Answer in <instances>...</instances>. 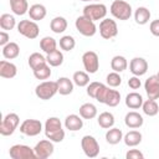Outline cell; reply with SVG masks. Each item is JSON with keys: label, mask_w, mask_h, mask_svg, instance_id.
I'll return each mask as SVG.
<instances>
[{"label": "cell", "mask_w": 159, "mask_h": 159, "mask_svg": "<svg viewBox=\"0 0 159 159\" xmlns=\"http://www.w3.org/2000/svg\"><path fill=\"white\" fill-rule=\"evenodd\" d=\"M45 135L53 143H60L65 138V130L62 129L61 120L57 117H50L45 122Z\"/></svg>", "instance_id": "obj_1"}, {"label": "cell", "mask_w": 159, "mask_h": 159, "mask_svg": "<svg viewBox=\"0 0 159 159\" xmlns=\"http://www.w3.org/2000/svg\"><path fill=\"white\" fill-rule=\"evenodd\" d=\"M94 99H97L99 103L107 104L109 107H116L120 102V93L117 89L109 88V86L102 84L101 88L98 89Z\"/></svg>", "instance_id": "obj_2"}, {"label": "cell", "mask_w": 159, "mask_h": 159, "mask_svg": "<svg viewBox=\"0 0 159 159\" xmlns=\"http://www.w3.org/2000/svg\"><path fill=\"white\" fill-rule=\"evenodd\" d=\"M111 14L113 17L118 20H128L132 16V6L124 0H114L109 7Z\"/></svg>", "instance_id": "obj_3"}, {"label": "cell", "mask_w": 159, "mask_h": 159, "mask_svg": "<svg viewBox=\"0 0 159 159\" xmlns=\"http://www.w3.org/2000/svg\"><path fill=\"white\" fill-rule=\"evenodd\" d=\"M57 92H58L57 81H43L39 83L35 88V94L40 99H43V101L52 98Z\"/></svg>", "instance_id": "obj_4"}, {"label": "cell", "mask_w": 159, "mask_h": 159, "mask_svg": "<svg viewBox=\"0 0 159 159\" xmlns=\"http://www.w3.org/2000/svg\"><path fill=\"white\" fill-rule=\"evenodd\" d=\"M75 26H76L77 31H78L81 35L86 36V37H91V36H93V35L97 32V26H96L94 21L89 20V19L86 17L84 15L78 16V17L76 19Z\"/></svg>", "instance_id": "obj_5"}, {"label": "cell", "mask_w": 159, "mask_h": 159, "mask_svg": "<svg viewBox=\"0 0 159 159\" xmlns=\"http://www.w3.org/2000/svg\"><path fill=\"white\" fill-rule=\"evenodd\" d=\"M17 31L20 35L25 36L26 39L34 40L39 36L40 29H39V25L36 24V21H34V20H21L17 24Z\"/></svg>", "instance_id": "obj_6"}, {"label": "cell", "mask_w": 159, "mask_h": 159, "mask_svg": "<svg viewBox=\"0 0 159 159\" xmlns=\"http://www.w3.org/2000/svg\"><path fill=\"white\" fill-rule=\"evenodd\" d=\"M9 155L12 159H37L35 150L25 144L12 145L9 150Z\"/></svg>", "instance_id": "obj_7"}, {"label": "cell", "mask_w": 159, "mask_h": 159, "mask_svg": "<svg viewBox=\"0 0 159 159\" xmlns=\"http://www.w3.org/2000/svg\"><path fill=\"white\" fill-rule=\"evenodd\" d=\"M83 15L92 21L103 20L107 15V6L104 4H89L83 7Z\"/></svg>", "instance_id": "obj_8"}, {"label": "cell", "mask_w": 159, "mask_h": 159, "mask_svg": "<svg viewBox=\"0 0 159 159\" xmlns=\"http://www.w3.org/2000/svg\"><path fill=\"white\" fill-rule=\"evenodd\" d=\"M19 123H20V118H19V116L16 113H7L4 117V119L1 120V124H0V134L1 135H5V137L11 135L15 132V129L17 128Z\"/></svg>", "instance_id": "obj_9"}, {"label": "cell", "mask_w": 159, "mask_h": 159, "mask_svg": "<svg viewBox=\"0 0 159 159\" xmlns=\"http://www.w3.org/2000/svg\"><path fill=\"white\" fill-rule=\"evenodd\" d=\"M81 147L86 157L88 158H96L99 154V144L97 139L92 135H84L81 139Z\"/></svg>", "instance_id": "obj_10"}, {"label": "cell", "mask_w": 159, "mask_h": 159, "mask_svg": "<svg viewBox=\"0 0 159 159\" xmlns=\"http://www.w3.org/2000/svg\"><path fill=\"white\" fill-rule=\"evenodd\" d=\"M118 34V26L117 22L112 19H103L99 22V35L104 40H111L116 37Z\"/></svg>", "instance_id": "obj_11"}, {"label": "cell", "mask_w": 159, "mask_h": 159, "mask_svg": "<svg viewBox=\"0 0 159 159\" xmlns=\"http://www.w3.org/2000/svg\"><path fill=\"white\" fill-rule=\"evenodd\" d=\"M42 130V123L39 119H25L20 124V132L27 137H36Z\"/></svg>", "instance_id": "obj_12"}, {"label": "cell", "mask_w": 159, "mask_h": 159, "mask_svg": "<svg viewBox=\"0 0 159 159\" xmlns=\"http://www.w3.org/2000/svg\"><path fill=\"white\" fill-rule=\"evenodd\" d=\"M82 63L87 73H96L99 68V58L94 51H86L82 55Z\"/></svg>", "instance_id": "obj_13"}, {"label": "cell", "mask_w": 159, "mask_h": 159, "mask_svg": "<svg viewBox=\"0 0 159 159\" xmlns=\"http://www.w3.org/2000/svg\"><path fill=\"white\" fill-rule=\"evenodd\" d=\"M34 150H35V153H36L37 159H47V158H50V157L53 154V150H55L53 142L50 140V139L40 140V142L35 145Z\"/></svg>", "instance_id": "obj_14"}, {"label": "cell", "mask_w": 159, "mask_h": 159, "mask_svg": "<svg viewBox=\"0 0 159 159\" xmlns=\"http://www.w3.org/2000/svg\"><path fill=\"white\" fill-rule=\"evenodd\" d=\"M144 89L149 99H159V78L157 75L145 80Z\"/></svg>", "instance_id": "obj_15"}, {"label": "cell", "mask_w": 159, "mask_h": 159, "mask_svg": "<svg viewBox=\"0 0 159 159\" xmlns=\"http://www.w3.org/2000/svg\"><path fill=\"white\" fill-rule=\"evenodd\" d=\"M129 71L134 75V76H143L147 73L148 71V62L147 60H144L143 57H134L130 60L129 62Z\"/></svg>", "instance_id": "obj_16"}, {"label": "cell", "mask_w": 159, "mask_h": 159, "mask_svg": "<svg viewBox=\"0 0 159 159\" xmlns=\"http://www.w3.org/2000/svg\"><path fill=\"white\" fill-rule=\"evenodd\" d=\"M143 117L135 112V111H132V112H128L124 117V123L128 128H132V129H135V128H140L143 125Z\"/></svg>", "instance_id": "obj_17"}, {"label": "cell", "mask_w": 159, "mask_h": 159, "mask_svg": "<svg viewBox=\"0 0 159 159\" xmlns=\"http://www.w3.org/2000/svg\"><path fill=\"white\" fill-rule=\"evenodd\" d=\"M65 127H66V129H68L71 132H77L80 129H82V127H83L82 117L77 116V114L67 116L66 119H65Z\"/></svg>", "instance_id": "obj_18"}, {"label": "cell", "mask_w": 159, "mask_h": 159, "mask_svg": "<svg viewBox=\"0 0 159 159\" xmlns=\"http://www.w3.org/2000/svg\"><path fill=\"white\" fill-rule=\"evenodd\" d=\"M17 73V68L12 62H9L6 60L0 61V76L2 78H12Z\"/></svg>", "instance_id": "obj_19"}, {"label": "cell", "mask_w": 159, "mask_h": 159, "mask_svg": "<svg viewBox=\"0 0 159 159\" xmlns=\"http://www.w3.org/2000/svg\"><path fill=\"white\" fill-rule=\"evenodd\" d=\"M46 14H47V10L42 4H34L29 7L30 19L34 21H40V20L45 19Z\"/></svg>", "instance_id": "obj_20"}, {"label": "cell", "mask_w": 159, "mask_h": 159, "mask_svg": "<svg viewBox=\"0 0 159 159\" xmlns=\"http://www.w3.org/2000/svg\"><path fill=\"white\" fill-rule=\"evenodd\" d=\"M143 97L142 94L137 93V92H132V93H128L127 97H125V106L130 109H138L143 106Z\"/></svg>", "instance_id": "obj_21"}, {"label": "cell", "mask_w": 159, "mask_h": 159, "mask_svg": "<svg viewBox=\"0 0 159 159\" xmlns=\"http://www.w3.org/2000/svg\"><path fill=\"white\" fill-rule=\"evenodd\" d=\"M20 55V47L16 42H9L2 46V56L6 60H14Z\"/></svg>", "instance_id": "obj_22"}, {"label": "cell", "mask_w": 159, "mask_h": 159, "mask_svg": "<svg viewBox=\"0 0 159 159\" xmlns=\"http://www.w3.org/2000/svg\"><path fill=\"white\" fill-rule=\"evenodd\" d=\"M57 86H58V93L62 96L71 94L73 91V81L70 80L68 77H60L57 80Z\"/></svg>", "instance_id": "obj_23"}, {"label": "cell", "mask_w": 159, "mask_h": 159, "mask_svg": "<svg viewBox=\"0 0 159 159\" xmlns=\"http://www.w3.org/2000/svg\"><path fill=\"white\" fill-rule=\"evenodd\" d=\"M10 7L15 15H25L29 12V4L27 0H10Z\"/></svg>", "instance_id": "obj_24"}, {"label": "cell", "mask_w": 159, "mask_h": 159, "mask_svg": "<svg viewBox=\"0 0 159 159\" xmlns=\"http://www.w3.org/2000/svg\"><path fill=\"white\" fill-rule=\"evenodd\" d=\"M150 11L149 9L144 7V6H139L135 11H134V20L138 25H145L149 20H150Z\"/></svg>", "instance_id": "obj_25"}, {"label": "cell", "mask_w": 159, "mask_h": 159, "mask_svg": "<svg viewBox=\"0 0 159 159\" xmlns=\"http://www.w3.org/2000/svg\"><path fill=\"white\" fill-rule=\"evenodd\" d=\"M27 62H29V66L31 67V70L34 71V70H37V68L45 66L47 63V60L40 52H34V53H31L29 56V61Z\"/></svg>", "instance_id": "obj_26"}, {"label": "cell", "mask_w": 159, "mask_h": 159, "mask_svg": "<svg viewBox=\"0 0 159 159\" xmlns=\"http://www.w3.org/2000/svg\"><path fill=\"white\" fill-rule=\"evenodd\" d=\"M127 67H128V61H127V58H125L124 56L117 55V56H114V57L111 60V68H112L114 72L120 73V72L125 71Z\"/></svg>", "instance_id": "obj_27"}, {"label": "cell", "mask_w": 159, "mask_h": 159, "mask_svg": "<svg viewBox=\"0 0 159 159\" xmlns=\"http://www.w3.org/2000/svg\"><path fill=\"white\" fill-rule=\"evenodd\" d=\"M80 116L83 119H93L97 116V107L93 103H83L80 107Z\"/></svg>", "instance_id": "obj_28"}, {"label": "cell", "mask_w": 159, "mask_h": 159, "mask_svg": "<svg viewBox=\"0 0 159 159\" xmlns=\"http://www.w3.org/2000/svg\"><path fill=\"white\" fill-rule=\"evenodd\" d=\"M50 29L55 34H62L67 29V20L62 16H56L50 22Z\"/></svg>", "instance_id": "obj_29"}, {"label": "cell", "mask_w": 159, "mask_h": 159, "mask_svg": "<svg viewBox=\"0 0 159 159\" xmlns=\"http://www.w3.org/2000/svg\"><path fill=\"white\" fill-rule=\"evenodd\" d=\"M122 139H123V133H122V130H120L119 128L112 127V128H109V129L107 130V133H106V140H107V143H109V144H112V145L118 144Z\"/></svg>", "instance_id": "obj_30"}, {"label": "cell", "mask_w": 159, "mask_h": 159, "mask_svg": "<svg viewBox=\"0 0 159 159\" xmlns=\"http://www.w3.org/2000/svg\"><path fill=\"white\" fill-rule=\"evenodd\" d=\"M123 140L127 147H135L142 142V133L138 130H129L123 137Z\"/></svg>", "instance_id": "obj_31"}, {"label": "cell", "mask_w": 159, "mask_h": 159, "mask_svg": "<svg viewBox=\"0 0 159 159\" xmlns=\"http://www.w3.org/2000/svg\"><path fill=\"white\" fill-rule=\"evenodd\" d=\"M98 124L101 128H104V129H109L113 127L114 124V116L111 113V112H102L99 116H98V119H97Z\"/></svg>", "instance_id": "obj_32"}, {"label": "cell", "mask_w": 159, "mask_h": 159, "mask_svg": "<svg viewBox=\"0 0 159 159\" xmlns=\"http://www.w3.org/2000/svg\"><path fill=\"white\" fill-rule=\"evenodd\" d=\"M142 109H143L144 114H147L149 117H154L159 112V106H158V103H157L155 99H149L148 98L145 102H143Z\"/></svg>", "instance_id": "obj_33"}, {"label": "cell", "mask_w": 159, "mask_h": 159, "mask_svg": "<svg viewBox=\"0 0 159 159\" xmlns=\"http://www.w3.org/2000/svg\"><path fill=\"white\" fill-rule=\"evenodd\" d=\"M40 47H41V50L47 55V53H50V52L57 50V42H56V40H55L53 37H51V36H45V37L41 39V41H40Z\"/></svg>", "instance_id": "obj_34"}, {"label": "cell", "mask_w": 159, "mask_h": 159, "mask_svg": "<svg viewBox=\"0 0 159 159\" xmlns=\"http://www.w3.org/2000/svg\"><path fill=\"white\" fill-rule=\"evenodd\" d=\"M46 60H47V63L52 67H58L62 65L63 62V55L60 50H55L50 53L46 55Z\"/></svg>", "instance_id": "obj_35"}, {"label": "cell", "mask_w": 159, "mask_h": 159, "mask_svg": "<svg viewBox=\"0 0 159 159\" xmlns=\"http://www.w3.org/2000/svg\"><path fill=\"white\" fill-rule=\"evenodd\" d=\"M72 81H73V83H75L76 86H78V87H86V86H88V83H89V76H88V73L84 72V71H76V72L73 73Z\"/></svg>", "instance_id": "obj_36"}, {"label": "cell", "mask_w": 159, "mask_h": 159, "mask_svg": "<svg viewBox=\"0 0 159 159\" xmlns=\"http://www.w3.org/2000/svg\"><path fill=\"white\" fill-rule=\"evenodd\" d=\"M16 26V20L10 14H2L0 16V27L2 30H12Z\"/></svg>", "instance_id": "obj_37"}, {"label": "cell", "mask_w": 159, "mask_h": 159, "mask_svg": "<svg viewBox=\"0 0 159 159\" xmlns=\"http://www.w3.org/2000/svg\"><path fill=\"white\" fill-rule=\"evenodd\" d=\"M75 46H76V41H75V39L72 36L66 35V36H62L60 39V47H61V50H63V51H72L75 48Z\"/></svg>", "instance_id": "obj_38"}, {"label": "cell", "mask_w": 159, "mask_h": 159, "mask_svg": "<svg viewBox=\"0 0 159 159\" xmlns=\"http://www.w3.org/2000/svg\"><path fill=\"white\" fill-rule=\"evenodd\" d=\"M34 76L37 80H47V78H50V76H51L50 65L46 63L45 66H42V67L37 68V70H34Z\"/></svg>", "instance_id": "obj_39"}, {"label": "cell", "mask_w": 159, "mask_h": 159, "mask_svg": "<svg viewBox=\"0 0 159 159\" xmlns=\"http://www.w3.org/2000/svg\"><path fill=\"white\" fill-rule=\"evenodd\" d=\"M106 81H107V84H108L109 87L116 88V87L120 86V83H122V77H120V75H119L118 72H114V71H113V72H111V73L107 75Z\"/></svg>", "instance_id": "obj_40"}, {"label": "cell", "mask_w": 159, "mask_h": 159, "mask_svg": "<svg viewBox=\"0 0 159 159\" xmlns=\"http://www.w3.org/2000/svg\"><path fill=\"white\" fill-rule=\"evenodd\" d=\"M102 84H103V83L96 82V81L88 83V86H87V94H88L91 98H96V94H97V92H98V89L101 88Z\"/></svg>", "instance_id": "obj_41"}, {"label": "cell", "mask_w": 159, "mask_h": 159, "mask_svg": "<svg viewBox=\"0 0 159 159\" xmlns=\"http://www.w3.org/2000/svg\"><path fill=\"white\" fill-rule=\"evenodd\" d=\"M125 158H127V159H143L144 155H143V153L139 152L138 149H130V150L127 152Z\"/></svg>", "instance_id": "obj_42"}, {"label": "cell", "mask_w": 159, "mask_h": 159, "mask_svg": "<svg viewBox=\"0 0 159 159\" xmlns=\"http://www.w3.org/2000/svg\"><path fill=\"white\" fill-rule=\"evenodd\" d=\"M128 86H129L132 89H138V88L142 86V82H140V80H139L138 76H133V77H130V78L128 80Z\"/></svg>", "instance_id": "obj_43"}, {"label": "cell", "mask_w": 159, "mask_h": 159, "mask_svg": "<svg viewBox=\"0 0 159 159\" xmlns=\"http://www.w3.org/2000/svg\"><path fill=\"white\" fill-rule=\"evenodd\" d=\"M149 30H150L152 35L159 37V19L153 20V21L150 22V25H149Z\"/></svg>", "instance_id": "obj_44"}, {"label": "cell", "mask_w": 159, "mask_h": 159, "mask_svg": "<svg viewBox=\"0 0 159 159\" xmlns=\"http://www.w3.org/2000/svg\"><path fill=\"white\" fill-rule=\"evenodd\" d=\"M10 36H9V34L6 32V31H1L0 32V46L2 47V46H5L6 43H9L10 41Z\"/></svg>", "instance_id": "obj_45"}, {"label": "cell", "mask_w": 159, "mask_h": 159, "mask_svg": "<svg viewBox=\"0 0 159 159\" xmlns=\"http://www.w3.org/2000/svg\"><path fill=\"white\" fill-rule=\"evenodd\" d=\"M81 1H94V0H81Z\"/></svg>", "instance_id": "obj_46"}, {"label": "cell", "mask_w": 159, "mask_h": 159, "mask_svg": "<svg viewBox=\"0 0 159 159\" xmlns=\"http://www.w3.org/2000/svg\"><path fill=\"white\" fill-rule=\"evenodd\" d=\"M157 76H158V78H159V72H158V73H157Z\"/></svg>", "instance_id": "obj_47"}, {"label": "cell", "mask_w": 159, "mask_h": 159, "mask_svg": "<svg viewBox=\"0 0 159 159\" xmlns=\"http://www.w3.org/2000/svg\"><path fill=\"white\" fill-rule=\"evenodd\" d=\"M94 1H99V0H94Z\"/></svg>", "instance_id": "obj_48"}]
</instances>
